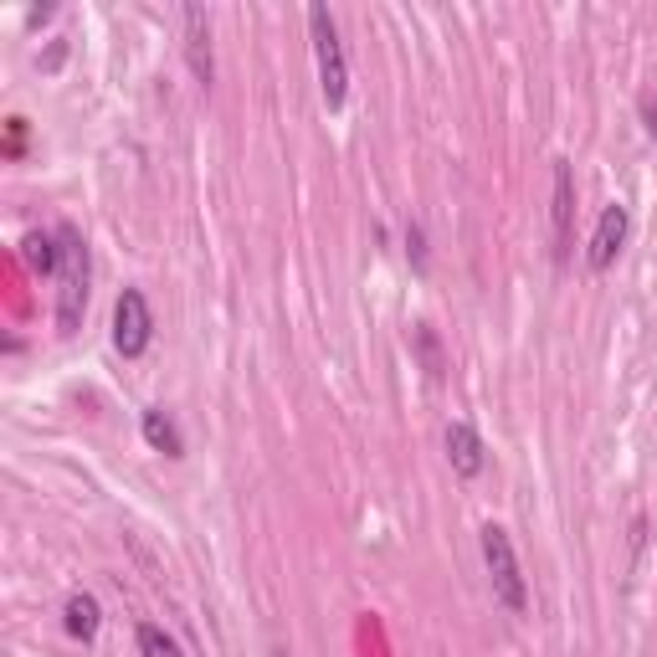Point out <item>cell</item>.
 <instances>
[{"instance_id": "1", "label": "cell", "mask_w": 657, "mask_h": 657, "mask_svg": "<svg viewBox=\"0 0 657 657\" xmlns=\"http://www.w3.org/2000/svg\"><path fill=\"white\" fill-rule=\"evenodd\" d=\"M62 247V268H57V328L62 334H78L82 309H88V247L73 227L57 232Z\"/></svg>"}, {"instance_id": "2", "label": "cell", "mask_w": 657, "mask_h": 657, "mask_svg": "<svg viewBox=\"0 0 657 657\" xmlns=\"http://www.w3.org/2000/svg\"><path fill=\"white\" fill-rule=\"evenodd\" d=\"M309 31H313V57H319V88H324V103L339 108L349 93V67H345V47H339V31H334V16L324 5H309Z\"/></svg>"}, {"instance_id": "3", "label": "cell", "mask_w": 657, "mask_h": 657, "mask_svg": "<svg viewBox=\"0 0 657 657\" xmlns=\"http://www.w3.org/2000/svg\"><path fill=\"white\" fill-rule=\"evenodd\" d=\"M484 561H488V576H493V596L508 611H524V576H519V555L508 544V529L484 524Z\"/></svg>"}, {"instance_id": "4", "label": "cell", "mask_w": 657, "mask_h": 657, "mask_svg": "<svg viewBox=\"0 0 657 657\" xmlns=\"http://www.w3.org/2000/svg\"><path fill=\"white\" fill-rule=\"evenodd\" d=\"M150 334H155V319H150V304L139 288H124L114 304V345L124 360H134L150 349Z\"/></svg>"}, {"instance_id": "5", "label": "cell", "mask_w": 657, "mask_h": 657, "mask_svg": "<svg viewBox=\"0 0 657 657\" xmlns=\"http://www.w3.org/2000/svg\"><path fill=\"white\" fill-rule=\"evenodd\" d=\"M621 242H627V206H606L596 221V236H591V252H585V262L596 272H606L611 262H617Z\"/></svg>"}, {"instance_id": "6", "label": "cell", "mask_w": 657, "mask_h": 657, "mask_svg": "<svg viewBox=\"0 0 657 657\" xmlns=\"http://www.w3.org/2000/svg\"><path fill=\"white\" fill-rule=\"evenodd\" d=\"M555 257H570V221H576V175L570 159H555Z\"/></svg>"}, {"instance_id": "7", "label": "cell", "mask_w": 657, "mask_h": 657, "mask_svg": "<svg viewBox=\"0 0 657 657\" xmlns=\"http://www.w3.org/2000/svg\"><path fill=\"white\" fill-rule=\"evenodd\" d=\"M185 57L201 88H211V21L201 5H185Z\"/></svg>"}, {"instance_id": "8", "label": "cell", "mask_w": 657, "mask_h": 657, "mask_svg": "<svg viewBox=\"0 0 657 657\" xmlns=\"http://www.w3.org/2000/svg\"><path fill=\"white\" fill-rule=\"evenodd\" d=\"M447 458H452V467H458L463 478H478V473H484V442H478V431L463 422L447 426Z\"/></svg>"}, {"instance_id": "9", "label": "cell", "mask_w": 657, "mask_h": 657, "mask_svg": "<svg viewBox=\"0 0 657 657\" xmlns=\"http://www.w3.org/2000/svg\"><path fill=\"white\" fill-rule=\"evenodd\" d=\"M144 442L155 447V452L180 458V431H175V422L165 416V411H144Z\"/></svg>"}, {"instance_id": "10", "label": "cell", "mask_w": 657, "mask_h": 657, "mask_svg": "<svg viewBox=\"0 0 657 657\" xmlns=\"http://www.w3.org/2000/svg\"><path fill=\"white\" fill-rule=\"evenodd\" d=\"M21 252H26V262H31L37 272H57L62 268V247L47 232H31L26 242H21Z\"/></svg>"}, {"instance_id": "11", "label": "cell", "mask_w": 657, "mask_h": 657, "mask_svg": "<svg viewBox=\"0 0 657 657\" xmlns=\"http://www.w3.org/2000/svg\"><path fill=\"white\" fill-rule=\"evenodd\" d=\"M67 632H73V637H93L98 632V601L93 596H67Z\"/></svg>"}, {"instance_id": "12", "label": "cell", "mask_w": 657, "mask_h": 657, "mask_svg": "<svg viewBox=\"0 0 657 657\" xmlns=\"http://www.w3.org/2000/svg\"><path fill=\"white\" fill-rule=\"evenodd\" d=\"M139 653L144 657H180V647H175L159 627H139Z\"/></svg>"}, {"instance_id": "13", "label": "cell", "mask_w": 657, "mask_h": 657, "mask_svg": "<svg viewBox=\"0 0 657 657\" xmlns=\"http://www.w3.org/2000/svg\"><path fill=\"white\" fill-rule=\"evenodd\" d=\"M416 345H422V355H426V370H431V375H442V349H437V334H431V328H416Z\"/></svg>"}]
</instances>
